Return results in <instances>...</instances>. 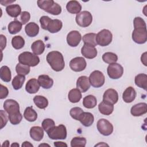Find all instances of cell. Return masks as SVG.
Listing matches in <instances>:
<instances>
[{
    "mask_svg": "<svg viewBox=\"0 0 147 147\" xmlns=\"http://www.w3.org/2000/svg\"><path fill=\"white\" fill-rule=\"evenodd\" d=\"M103 100L113 105L115 104L118 100V94L113 88H109L105 91L103 95Z\"/></svg>",
    "mask_w": 147,
    "mask_h": 147,
    "instance_id": "cell-15",
    "label": "cell"
},
{
    "mask_svg": "<svg viewBox=\"0 0 147 147\" xmlns=\"http://www.w3.org/2000/svg\"><path fill=\"white\" fill-rule=\"evenodd\" d=\"M1 79L5 82H9L11 80V75L10 68L6 65L2 66L0 69Z\"/></svg>",
    "mask_w": 147,
    "mask_h": 147,
    "instance_id": "cell-36",
    "label": "cell"
},
{
    "mask_svg": "<svg viewBox=\"0 0 147 147\" xmlns=\"http://www.w3.org/2000/svg\"><path fill=\"white\" fill-rule=\"evenodd\" d=\"M87 66L86 60L82 57H76L72 59L69 62L70 68L75 72L83 71Z\"/></svg>",
    "mask_w": 147,
    "mask_h": 147,
    "instance_id": "cell-13",
    "label": "cell"
},
{
    "mask_svg": "<svg viewBox=\"0 0 147 147\" xmlns=\"http://www.w3.org/2000/svg\"><path fill=\"white\" fill-rule=\"evenodd\" d=\"M90 84L95 88L102 87L105 82V78L102 72L98 70L94 71L91 73L89 76Z\"/></svg>",
    "mask_w": 147,
    "mask_h": 147,
    "instance_id": "cell-9",
    "label": "cell"
},
{
    "mask_svg": "<svg viewBox=\"0 0 147 147\" xmlns=\"http://www.w3.org/2000/svg\"><path fill=\"white\" fill-rule=\"evenodd\" d=\"M89 78L86 76H80L76 81V87L82 92H86L90 87Z\"/></svg>",
    "mask_w": 147,
    "mask_h": 147,
    "instance_id": "cell-18",
    "label": "cell"
},
{
    "mask_svg": "<svg viewBox=\"0 0 147 147\" xmlns=\"http://www.w3.org/2000/svg\"><path fill=\"white\" fill-rule=\"evenodd\" d=\"M3 108L7 113L9 119L12 125L19 124L22 115L20 111V105L18 103L13 99H7L3 103Z\"/></svg>",
    "mask_w": 147,
    "mask_h": 147,
    "instance_id": "cell-1",
    "label": "cell"
},
{
    "mask_svg": "<svg viewBox=\"0 0 147 147\" xmlns=\"http://www.w3.org/2000/svg\"><path fill=\"white\" fill-rule=\"evenodd\" d=\"M26 34L30 37L36 36L39 32V26L35 22H31L28 23L25 27Z\"/></svg>",
    "mask_w": 147,
    "mask_h": 147,
    "instance_id": "cell-25",
    "label": "cell"
},
{
    "mask_svg": "<svg viewBox=\"0 0 147 147\" xmlns=\"http://www.w3.org/2000/svg\"><path fill=\"white\" fill-rule=\"evenodd\" d=\"M66 9L71 14H78L82 10V6L77 1H70L67 3Z\"/></svg>",
    "mask_w": 147,
    "mask_h": 147,
    "instance_id": "cell-26",
    "label": "cell"
},
{
    "mask_svg": "<svg viewBox=\"0 0 147 147\" xmlns=\"http://www.w3.org/2000/svg\"><path fill=\"white\" fill-rule=\"evenodd\" d=\"M1 95L0 99H3L6 98L9 94V90L6 86H4L2 84H1Z\"/></svg>",
    "mask_w": 147,
    "mask_h": 147,
    "instance_id": "cell-47",
    "label": "cell"
},
{
    "mask_svg": "<svg viewBox=\"0 0 147 147\" xmlns=\"http://www.w3.org/2000/svg\"><path fill=\"white\" fill-rule=\"evenodd\" d=\"M134 82L137 86L146 90L147 75L145 74H140L136 76Z\"/></svg>",
    "mask_w": 147,
    "mask_h": 147,
    "instance_id": "cell-30",
    "label": "cell"
},
{
    "mask_svg": "<svg viewBox=\"0 0 147 147\" xmlns=\"http://www.w3.org/2000/svg\"><path fill=\"white\" fill-rule=\"evenodd\" d=\"M98 110L102 114L109 115L113 112L114 106L111 103L103 100L99 104Z\"/></svg>",
    "mask_w": 147,
    "mask_h": 147,
    "instance_id": "cell-23",
    "label": "cell"
},
{
    "mask_svg": "<svg viewBox=\"0 0 147 147\" xmlns=\"http://www.w3.org/2000/svg\"><path fill=\"white\" fill-rule=\"evenodd\" d=\"M96 34L94 33H90L84 34L82 38L84 44L92 47L96 46L97 43L96 42Z\"/></svg>",
    "mask_w": 147,
    "mask_h": 147,
    "instance_id": "cell-35",
    "label": "cell"
},
{
    "mask_svg": "<svg viewBox=\"0 0 147 147\" xmlns=\"http://www.w3.org/2000/svg\"><path fill=\"white\" fill-rule=\"evenodd\" d=\"M41 28L48 30L51 33H55L59 32L63 26L62 22L57 19L52 20L48 16H43L40 19Z\"/></svg>",
    "mask_w": 147,
    "mask_h": 147,
    "instance_id": "cell-3",
    "label": "cell"
},
{
    "mask_svg": "<svg viewBox=\"0 0 147 147\" xmlns=\"http://www.w3.org/2000/svg\"><path fill=\"white\" fill-rule=\"evenodd\" d=\"M21 146H22V147H23V146H25V147H27V146L28 147V146L33 147V145L30 142H29V141H25V142H24Z\"/></svg>",
    "mask_w": 147,
    "mask_h": 147,
    "instance_id": "cell-51",
    "label": "cell"
},
{
    "mask_svg": "<svg viewBox=\"0 0 147 147\" xmlns=\"http://www.w3.org/2000/svg\"><path fill=\"white\" fill-rule=\"evenodd\" d=\"M82 40L81 34L77 30H72L69 32L67 36V44L72 47L78 46Z\"/></svg>",
    "mask_w": 147,
    "mask_h": 147,
    "instance_id": "cell-14",
    "label": "cell"
},
{
    "mask_svg": "<svg viewBox=\"0 0 147 147\" xmlns=\"http://www.w3.org/2000/svg\"><path fill=\"white\" fill-rule=\"evenodd\" d=\"M113 34L108 29H102L96 36V42L97 45L101 47L109 45L112 41Z\"/></svg>",
    "mask_w": 147,
    "mask_h": 147,
    "instance_id": "cell-7",
    "label": "cell"
},
{
    "mask_svg": "<svg viewBox=\"0 0 147 147\" xmlns=\"http://www.w3.org/2000/svg\"><path fill=\"white\" fill-rule=\"evenodd\" d=\"M141 62L143 63V64L145 66L147 65V64H146V52L142 54L141 57Z\"/></svg>",
    "mask_w": 147,
    "mask_h": 147,
    "instance_id": "cell-49",
    "label": "cell"
},
{
    "mask_svg": "<svg viewBox=\"0 0 147 147\" xmlns=\"http://www.w3.org/2000/svg\"><path fill=\"white\" fill-rule=\"evenodd\" d=\"M2 146H9V141L8 140H6L2 144Z\"/></svg>",
    "mask_w": 147,
    "mask_h": 147,
    "instance_id": "cell-52",
    "label": "cell"
},
{
    "mask_svg": "<svg viewBox=\"0 0 147 147\" xmlns=\"http://www.w3.org/2000/svg\"><path fill=\"white\" fill-rule=\"evenodd\" d=\"M7 112L6 111H3L1 110L0 111V115H1V129H2L3 127H5L8 121L9 115L7 114Z\"/></svg>",
    "mask_w": 147,
    "mask_h": 147,
    "instance_id": "cell-44",
    "label": "cell"
},
{
    "mask_svg": "<svg viewBox=\"0 0 147 147\" xmlns=\"http://www.w3.org/2000/svg\"><path fill=\"white\" fill-rule=\"evenodd\" d=\"M40 86V85L38 80L36 79L32 78L27 82L25 86V90L29 94H35L38 91Z\"/></svg>",
    "mask_w": 147,
    "mask_h": 147,
    "instance_id": "cell-24",
    "label": "cell"
},
{
    "mask_svg": "<svg viewBox=\"0 0 147 147\" xmlns=\"http://www.w3.org/2000/svg\"><path fill=\"white\" fill-rule=\"evenodd\" d=\"M11 45L16 49H20L22 48L25 45V40L21 36H16L12 38Z\"/></svg>",
    "mask_w": 147,
    "mask_h": 147,
    "instance_id": "cell-39",
    "label": "cell"
},
{
    "mask_svg": "<svg viewBox=\"0 0 147 147\" xmlns=\"http://www.w3.org/2000/svg\"><path fill=\"white\" fill-rule=\"evenodd\" d=\"M37 80L40 86L44 89H49L53 84V80L47 75H40Z\"/></svg>",
    "mask_w": 147,
    "mask_h": 147,
    "instance_id": "cell-20",
    "label": "cell"
},
{
    "mask_svg": "<svg viewBox=\"0 0 147 147\" xmlns=\"http://www.w3.org/2000/svg\"><path fill=\"white\" fill-rule=\"evenodd\" d=\"M97 104V100L95 96L88 95L83 99V105L87 109H93Z\"/></svg>",
    "mask_w": 147,
    "mask_h": 147,
    "instance_id": "cell-31",
    "label": "cell"
},
{
    "mask_svg": "<svg viewBox=\"0 0 147 147\" xmlns=\"http://www.w3.org/2000/svg\"><path fill=\"white\" fill-rule=\"evenodd\" d=\"M132 39L137 44H142L147 40V30L146 27L134 28L132 32Z\"/></svg>",
    "mask_w": 147,
    "mask_h": 147,
    "instance_id": "cell-8",
    "label": "cell"
},
{
    "mask_svg": "<svg viewBox=\"0 0 147 147\" xmlns=\"http://www.w3.org/2000/svg\"><path fill=\"white\" fill-rule=\"evenodd\" d=\"M33 102L37 107L41 109H45L48 105V99L41 95H36L33 98Z\"/></svg>",
    "mask_w": 147,
    "mask_h": 147,
    "instance_id": "cell-34",
    "label": "cell"
},
{
    "mask_svg": "<svg viewBox=\"0 0 147 147\" xmlns=\"http://www.w3.org/2000/svg\"><path fill=\"white\" fill-rule=\"evenodd\" d=\"M41 125L44 130L47 132L55 126V123L53 119L51 118H46L43 120Z\"/></svg>",
    "mask_w": 147,
    "mask_h": 147,
    "instance_id": "cell-42",
    "label": "cell"
},
{
    "mask_svg": "<svg viewBox=\"0 0 147 147\" xmlns=\"http://www.w3.org/2000/svg\"><path fill=\"white\" fill-rule=\"evenodd\" d=\"M75 20L79 26L86 28L90 26L92 23V16L89 11H83L76 14Z\"/></svg>",
    "mask_w": 147,
    "mask_h": 147,
    "instance_id": "cell-10",
    "label": "cell"
},
{
    "mask_svg": "<svg viewBox=\"0 0 147 147\" xmlns=\"http://www.w3.org/2000/svg\"><path fill=\"white\" fill-rule=\"evenodd\" d=\"M11 146H17V147H18V146H19V144L18 143H17V142H15V143L12 144L11 145Z\"/></svg>",
    "mask_w": 147,
    "mask_h": 147,
    "instance_id": "cell-54",
    "label": "cell"
},
{
    "mask_svg": "<svg viewBox=\"0 0 147 147\" xmlns=\"http://www.w3.org/2000/svg\"><path fill=\"white\" fill-rule=\"evenodd\" d=\"M81 53L84 57L88 59H92L97 56L98 52L95 47L84 44L81 49Z\"/></svg>",
    "mask_w": 147,
    "mask_h": 147,
    "instance_id": "cell-17",
    "label": "cell"
},
{
    "mask_svg": "<svg viewBox=\"0 0 147 147\" xmlns=\"http://www.w3.org/2000/svg\"><path fill=\"white\" fill-rule=\"evenodd\" d=\"M86 145V139L84 137H75L73 138L71 141V146H82L84 147Z\"/></svg>",
    "mask_w": 147,
    "mask_h": 147,
    "instance_id": "cell-41",
    "label": "cell"
},
{
    "mask_svg": "<svg viewBox=\"0 0 147 147\" xmlns=\"http://www.w3.org/2000/svg\"><path fill=\"white\" fill-rule=\"evenodd\" d=\"M6 11L9 16L14 18L17 17L22 13L20 6L17 4L7 6L6 8Z\"/></svg>",
    "mask_w": 147,
    "mask_h": 147,
    "instance_id": "cell-28",
    "label": "cell"
},
{
    "mask_svg": "<svg viewBox=\"0 0 147 147\" xmlns=\"http://www.w3.org/2000/svg\"><path fill=\"white\" fill-rule=\"evenodd\" d=\"M54 145L55 146H67V145L63 142H59V141H56L54 142Z\"/></svg>",
    "mask_w": 147,
    "mask_h": 147,
    "instance_id": "cell-50",
    "label": "cell"
},
{
    "mask_svg": "<svg viewBox=\"0 0 147 147\" xmlns=\"http://www.w3.org/2000/svg\"><path fill=\"white\" fill-rule=\"evenodd\" d=\"M136 97V92L135 89L130 86L128 87L122 94V99L126 103L132 102Z\"/></svg>",
    "mask_w": 147,
    "mask_h": 147,
    "instance_id": "cell-22",
    "label": "cell"
},
{
    "mask_svg": "<svg viewBox=\"0 0 147 147\" xmlns=\"http://www.w3.org/2000/svg\"><path fill=\"white\" fill-rule=\"evenodd\" d=\"M25 80V76L20 75H17V76H16L13 78L11 83L13 88L16 90H18L21 88Z\"/></svg>",
    "mask_w": 147,
    "mask_h": 147,
    "instance_id": "cell-37",
    "label": "cell"
},
{
    "mask_svg": "<svg viewBox=\"0 0 147 147\" xmlns=\"http://www.w3.org/2000/svg\"><path fill=\"white\" fill-rule=\"evenodd\" d=\"M48 137L52 140H64L67 137V129L64 125L55 126L47 132Z\"/></svg>",
    "mask_w": 147,
    "mask_h": 147,
    "instance_id": "cell-6",
    "label": "cell"
},
{
    "mask_svg": "<svg viewBox=\"0 0 147 147\" xmlns=\"http://www.w3.org/2000/svg\"><path fill=\"white\" fill-rule=\"evenodd\" d=\"M147 112V105L146 103H138L133 106L130 110V113L133 116H141Z\"/></svg>",
    "mask_w": 147,
    "mask_h": 147,
    "instance_id": "cell-16",
    "label": "cell"
},
{
    "mask_svg": "<svg viewBox=\"0 0 147 147\" xmlns=\"http://www.w3.org/2000/svg\"><path fill=\"white\" fill-rule=\"evenodd\" d=\"M84 111L83 110L79 107H75L72 108L69 111V114L71 117L75 120H79L80 115L82 114V113Z\"/></svg>",
    "mask_w": 147,
    "mask_h": 147,
    "instance_id": "cell-43",
    "label": "cell"
},
{
    "mask_svg": "<svg viewBox=\"0 0 147 147\" xmlns=\"http://www.w3.org/2000/svg\"><path fill=\"white\" fill-rule=\"evenodd\" d=\"M102 60L106 63L110 64L116 63L118 60V56L113 52H107L102 55Z\"/></svg>",
    "mask_w": 147,
    "mask_h": 147,
    "instance_id": "cell-38",
    "label": "cell"
},
{
    "mask_svg": "<svg viewBox=\"0 0 147 147\" xmlns=\"http://www.w3.org/2000/svg\"><path fill=\"white\" fill-rule=\"evenodd\" d=\"M96 127L99 132L105 136L110 135L113 133L114 129L113 125L108 120L105 118H102L98 121Z\"/></svg>",
    "mask_w": 147,
    "mask_h": 147,
    "instance_id": "cell-11",
    "label": "cell"
},
{
    "mask_svg": "<svg viewBox=\"0 0 147 147\" xmlns=\"http://www.w3.org/2000/svg\"><path fill=\"white\" fill-rule=\"evenodd\" d=\"M49 146V145L47 144H40L38 145V146Z\"/></svg>",
    "mask_w": 147,
    "mask_h": 147,
    "instance_id": "cell-55",
    "label": "cell"
},
{
    "mask_svg": "<svg viewBox=\"0 0 147 147\" xmlns=\"http://www.w3.org/2000/svg\"><path fill=\"white\" fill-rule=\"evenodd\" d=\"M47 61L52 69L56 72L62 71L65 67L63 56L59 51H51L47 55Z\"/></svg>",
    "mask_w": 147,
    "mask_h": 147,
    "instance_id": "cell-2",
    "label": "cell"
},
{
    "mask_svg": "<svg viewBox=\"0 0 147 147\" xmlns=\"http://www.w3.org/2000/svg\"><path fill=\"white\" fill-rule=\"evenodd\" d=\"M38 6L45 11L52 15H59L61 13V7L53 0H38Z\"/></svg>",
    "mask_w": 147,
    "mask_h": 147,
    "instance_id": "cell-4",
    "label": "cell"
},
{
    "mask_svg": "<svg viewBox=\"0 0 147 147\" xmlns=\"http://www.w3.org/2000/svg\"><path fill=\"white\" fill-rule=\"evenodd\" d=\"M0 37H1V50L3 51L6 46V38L3 34H1Z\"/></svg>",
    "mask_w": 147,
    "mask_h": 147,
    "instance_id": "cell-48",
    "label": "cell"
},
{
    "mask_svg": "<svg viewBox=\"0 0 147 147\" xmlns=\"http://www.w3.org/2000/svg\"><path fill=\"white\" fill-rule=\"evenodd\" d=\"M45 46L44 42L40 40L33 42L31 45V49L36 55H41L45 51Z\"/></svg>",
    "mask_w": 147,
    "mask_h": 147,
    "instance_id": "cell-27",
    "label": "cell"
},
{
    "mask_svg": "<svg viewBox=\"0 0 147 147\" xmlns=\"http://www.w3.org/2000/svg\"><path fill=\"white\" fill-rule=\"evenodd\" d=\"M22 24L18 20H14L10 22L8 25V31L11 34H15L19 32L22 29Z\"/></svg>",
    "mask_w": 147,
    "mask_h": 147,
    "instance_id": "cell-33",
    "label": "cell"
},
{
    "mask_svg": "<svg viewBox=\"0 0 147 147\" xmlns=\"http://www.w3.org/2000/svg\"><path fill=\"white\" fill-rule=\"evenodd\" d=\"M24 117L28 121L34 122L37 118V114L32 107H27L24 112Z\"/></svg>",
    "mask_w": 147,
    "mask_h": 147,
    "instance_id": "cell-32",
    "label": "cell"
},
{
    "mask_svg": "<svg viewBox=\"0 0 147 147\" xmlns=\"http://www.w3.org/2000/svg\"><path fill=\"white\" fill-rule=\"evenodd\" d=\"M30 18V14L26 11H22L20 14V22L22 24H26Z\"/></svg>",
    "mask_w": 147,
    "mask_h": 147,
    "instance_id": "cell-45",
    "label": "cell"
},
{
    "mask_svg": "<svg viewBox=\"0 0 147 147\" xmlns=\"http://www.w3.org/2000/svg\"><path fill=\"white\" fill-rule=\"evenodd\" d=\"M109 146L107 144H105V143H104L103 142H100V143H99L98 144H96V145H95V146Z\"/></svg>",
    "mask_w": 147,
    "mask_h": 147,
    "instance_id": "cell-53",
    "label": "cell"
},
{
    "mask_svg": "<svg viewBox=\"0 0 147 147\" xmlns=\"http://www.w3.org/2000/svg\"><path fill=\"white\" fill-rule=\"evenodd\" d=\"M78 121L85 127H89L92 125L94 121V117L91 113L83 112L80 115Z\"/></svg>",
    "mask_w": 147,
    "mask_h": 147,
    "instance_id": "cell-19",
    "label": "cell"
},
{
    "mask_svg": "<svg viewBox=\"0 0 147 147\" xmlns=\"http://www.w3.org/2000/svg\"><path fill=\"white\" fill-rule=\"evenodd\" d=\"M16 71L18 75L25 76L30 72V67L28 65H25L22 64L21 63H18L17 64L16 67Z\"/></svg>",
    "mask_w": 147,
    "mask_h": 147,
    "instance_id": "cell-40",
    "label": "cell"
},
{
    "mask_svg": "<svg viewBox=\"0 0 147 147\" xmlns=\"http://www.w3.org/2000/svg\"><path fill=\"white\" fill-rule=\"evenodd\" d=\"M108 76L112 79H118L120 78L123 74V67L117 63L110 64L107 69Z\"/></svg>",
    "mask_w": 147,
    "mask_h": 147,
    "instance_id": "cell-12",
    "label": "cell"
},
{
    "mask_svg": "<svg viewBox=\"0 0 147 147\" xmlns=\"http://www.w3.org/2000/svg\"><path fill=\"white\" fill-rule=\"evenodd\" d=\"M44 129L40 126H33L30 128L29 133L30 137L34 141H40L44 137Z\"/></svg>",
    "mask_w": 147,
    "mask_h": 147,
    "instance_id": "cell-21",
    "label": "cell"
},
{
    "mask_svg": "<svg viewBox=\"0 0 147 147\" xmlns=\"http://www.w3.org/2000/svg\"><path fill=\"white\" fill-rule=\"evenodd\" d=\"M81 91L78 88H73L71 90L68 94V100L73 103L79 102L82 99Z\"/></svg>",
    "mask_w": 147,
    "mask_h": 147,
    "instance_id": "cell-29",
    "label": "cell"
},
{
    "mask_svg": "<svg viewBox=\"0 0 147 147\" xmlns=\"http://www.w3.org/2000/svg\"><path fill=\"white\" fill-rule=\"evenodd\" d=\"M20 63L29 67H35L40 63L39 57L30 52H24L18 56Z\"/></svg>",
    "mask_w": 147,
    "mask_h": 147,
    "instance_id": "cell-5",
    "label": "cell"
},
{
    "mask_svg": "<svg viewBox=\"0 0 147 147\" xmlns=\"http://www.w3.org/2000/svg\"><path fill=\"white\" fill-rule=\"evenodd\" d=\"M133 25H134V28L146 26L145 21L140 17H137L134 19Z\"/></svg>",
    "mask_w": 147,
    "mask_h": 147,
    "instance_id": "cell-46",
    "label": "cell"
}]
</instances>
